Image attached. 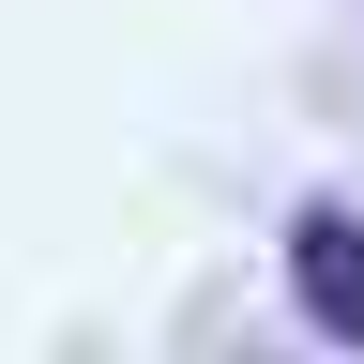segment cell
Segmentation results:
<instances>
[{
	"label": "cell",
	"instance_id": "1",
	"mask_svg": "<svg viewBox=\"0 0 364 364\" xmlns=\"http://www.w3.org/2000/svg\"><path fill=\"white\" fill-rule=\"evenodd\" d=\"M304 273H318V318L364 334V228L349 213H304Z\"/></svg>",
	"mask_w": 364,
	"mask_h": 364
}]
</instances>
